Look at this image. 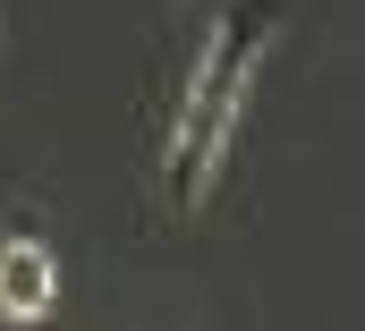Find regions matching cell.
Returning <instances> with one entry per match:
<instances>
[{
  "label": "cell",
  "mask_w": 365,
  "mask_h": 331,
  "mask_svg": "<svg viewBox=\"0 0 365 331\" xmlns=\"http://www.w3.org/2000/svg\"><path fill=\"white\" fill-rule=\"evenodd\" d=\"M280 43V0H230L221 26L204 34V60L179 93V119H170V162H162V195L170 213H204L212 178L230 162V136L247 119V93L264 77V51Z\"/></svg>",
  "instance_id": "cell-1"
},
{
  "label": "cell",
  "mask_w": 365,
  "mask_h": 331,
  "mask_svg": "<svg viewBox=\"0 0 365 331\" xmlns=\"http://www.w3.org/2000/svg\"><path fill=\"white\" fill-rule=\"evenodd\" d=\"M51 297H60V263L43 238H0V315L9 323H43L51 315Z\"/></svg>",
  "instance_id": "cell-2"
}]
</instances>
